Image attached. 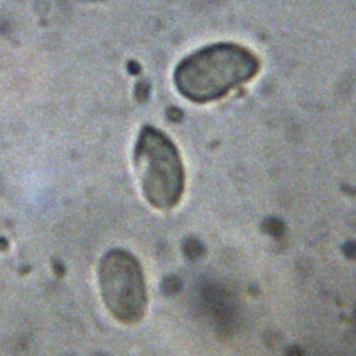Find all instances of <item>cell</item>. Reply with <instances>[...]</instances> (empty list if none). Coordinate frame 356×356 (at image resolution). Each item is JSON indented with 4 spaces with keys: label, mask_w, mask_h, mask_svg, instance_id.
Here are the masks:
<instances>
[{
    "label": "cell",
    "mask_w": 356,
    "mask_h": 356,
    "mask_svg": "<svg viewBox=\"0 0 356 356\" xmlns=\"http://www.w3.org/2000/svg\"><path fill=\"white\" fill-rule=\"evenodd\" d=\"M259 70L260 60L252 50L221 42L182 58L172 78L181 96L193 103H210L253 79Z\"/></svg>",
    "instance_id": "6da1fadb"
},
{
    "label": "cell",
    "mask_w": 356,
    "mask_h": 356,
    "mask_svg": "<svg viewBox=\"0 0 356 356\" xmlns=\"http://www.w3.org/2000/svg\"><path fill=\"white\" fill-rule=\"evenodd\" d=\"M134 165L146 202L156 210H171L182 199L185 170L174 142L160 129L145 125L134 146Z\"/></svg>",
    "instance_id": "7a4b0ae2"
},
{
    "label": "cell",
    "mask_w": 356,
    "mask_h": 356,
    "mask_svg": "<svg viewBox=\"0 0 356 356\" xmlns=\"http://www.w3.org/2000/svg\"><path fill=\"white\" fill-rule=\"evenodd\" d=\"M102 300L115 321L138 324L147 309V289L139 260L124 249L103 254L97 267Z\"/></svg>",
    "instance_id": "3957f363"
},
{
    "label": "cell",
    "mask_w": 356,
    "mask_h": 356,
    "mask_svg": "<svg viewBox=\"0 0 356 356\" xmlns=\"http://www.w3.org/2000/svg\"><path fill=\"white\" fill-rule=\"evenodd\" d=\"M184 253L189 257V259H196L200 254H203L204 248L202 245V242H199L196 238H186L184 241V246H182Z\"/></svg>",
    "instance_id": "277c9868"
},
{
    "label": "cell",
    "mask_w": 356,
    "mask_h": 356,
    "mask_svg": "<svg viewBox=\"0 0 356 356\" xmlns=\"http://www.w3.org/2000/svg\"><path fill=\"white\" fill-rule=\"evenodd\" d=\"M343 253L346 254V257H350V259H356V243L353 242H349L343 246Z\"/></svg>",
    "instance_id": "5b68a950"
},
{
    "label": "cell",
    "mask_w": 356,
    "mask_h": 356,
    "mask_svg": "<svg viewBox=\"0 0 356 356\" xmlns=\"http://www.w3.org/2000/svg\"><path fill=\"white\" fill-rule=\"evenodd\" d=\"M286 356H303L302 350L298 348V346H292L288 352H286Z\"/></svg>",
    "instance_id": "8992f818"
}]
</instances>
